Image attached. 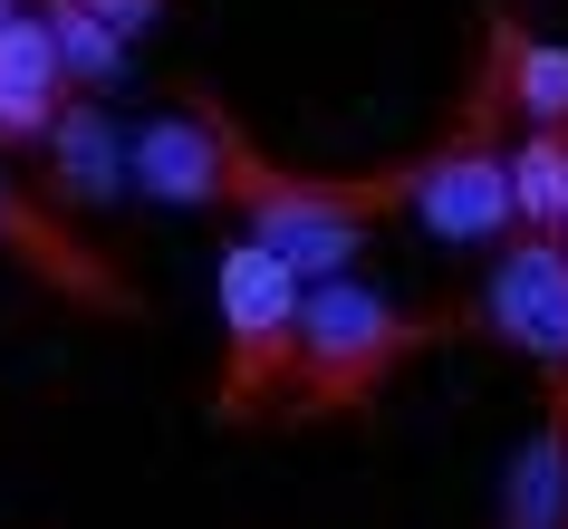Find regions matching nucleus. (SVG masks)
Masks as SVG:
<instances>
[{"instance_id":"f257e3e1","label":"nucleus","mask_w":568,"mask_h":529,"mask_svg":"<svg viewBox=\"0 0 568 529\" xmlns=\"http://www.w3.org/2000/svg\"><path fill=\"white\" fill-rule=\"evenodd\" d=\"M212 135H222V203L251 222V241H261L270 261H290L300 279H347L366 251V232L386 222V212H405V183L386 174H290V164H270L251 135H241V116L212 96Z\"/></svg>"},{"instance_id":"f03ea898","label":"nucleus","mask_w":568,"mask_h":529,"mask_svg":"<svg viewBox=\"0 0 568 529\" xmlns=\"http://www.w3.org/2000/svg\"><path fill=\"white\" fill-rule=\"evenodd\" d=\"M463 327H473L463 308H405V298L366 289V279H308L280 414H290V424H318V414L376 405L424 347H444V337H463Z\"/></svg>"},{"instance_id":"7ed1b4c3","label":"nucleus","mask_w":568,"mask_h":529,"mask_svg":"<svg viewBox=\"0 0 568 529\" xmlns=\"http://www.w3.org/2000/svg\"><path fill=\"white\" fill-rule=\"evenodd\" d=\"M510 0H481V59L473 78H463V106L444 116V135L415 154V164H395V183H405V212H415L434 241H453V251H473V241H501L510 222V154H501V59H510Z\"/></svg>"},{"instance_id":"20e7f679","label":"nucleus","mask_w":568,"mask_h":529,"mask_svg":"<svg viewBox=\"0 0 568 529\" xmlns=\"http://www.w3.org/2000/svg\"><path fill=\"white\" fill-rule=\"evenodd\" d=\"M212 289H222V385H212V414L222 424H261L280 414L290 395V347H300V269L270 261L261 241H232L222 269H212Z\"/></svg>"},{"instance_id":"39448f33","label":"nucleus","mask_w":568,"mask_h":529,"mask_svg":"<svg viewBox=\"0 0 568 529\" xmlns=\"http://www.w3.org/2000/svg\"><path fill=\"white\" fill-rule=\"evenodd\" d=\"M463 318L481 337H501L539 366V385H568V241L559 232H510L481 269V289L463 298Z\"/></svg>"},{"instance_id":"423d86ee","label":"nucleus","mask_w":568,"mask_h":529,"mask_svg":"<svg viewBox=\"0 0 568 529\" xmlns=\"http://www.w3.org/2000/svg\"><path fill=\"white\" fill-rule=\"evenodd\" d=\"M0 251L30 269V279H49L59 298H78V308H97V318H135V289L116 279V261H97L88 241L68 232L59 212L39 203V193H20V183L0 174Z\"/></svg>"},{"instance_id":"0eeeda50","label":"nucleus","mask_w":568,"mask_h":529,"mask_svg":"<svg viewBox=\"0 0 568 529\" xmlns=\"http://www.w3.org/2000/svg\"><path fill=\"white\" fill-rule=\"evenodd\" d=\"M125 193L174 212H212L222 203V135H212V88H193L174 116H154L125 135Z\"/></svg>"},{"instance_id":"6e6552de","label":"nucleus","mask_w":568,"mask_h":529,"mask_svg":"<svg viewBox=\"0 0 568 529\" xmlns=\"http://www.w3.org/2000/svg\"><path fill=\"white\" fill-rule=\"evenodd\" d=\"M39 154H49L59 203H78V212L125 203V135H116V116L97 96H68L59 116H49V135H39Z\"/></svg>"},{"instance_id":"1a4fd4ad","label":"nucleus","mask_w":568,"mask_h":529,"mask_svg":"<svg viewBox=\"0 0 568 529\" xmlns=\"http://www.w3.org/2000/svg\"><path fill=\"white\" fill-rule=\"evenodd\" d=\"M59 106H68L59 49H49V30H39V10H20V20L0 30V145H39Z\"/></svg>"},{"instance_id":"9d476101","label":"nucleus","mask_w":568,"mask_h":529,"mask_svg":"<svg viewBox=\"0 0 568 529\" xmlns=\"http://www.w3.org/2000/svg\"><path fill=\"white\" fill-rule=\"evenodd\" d=\"M568 520V385H549V424L510 452L501 529H559Z\"/></svg>"},{"instance_id":"9b49d317","label":"nucleus","mask_w":568,"mask_h":529,"mask_svg":"<svg viewBox=\"0 0 568 529\" xmlns=\"http://www.w3.org/2000/svg\"><path fill=\"white\" fill-rule=\"evenodd\" d=\"M510 222L520 232H568V125H530L510 145Z\"/></svg>"},{"instance_id":"f8f14e48","label":"nucleus","mask_w":568,"mask_h":529,"mask_svg":"<svg viewBox=\"0 0 568 529\" xmlns=\"http://www.w3.org/2000/svg\"><path fill=\"white\" fill-rule=\"evenodd\" d=\"M501 96H510V116H520V135H530V125H568V49L559 39H530L520 20H510Z\"/></svg>"},{"instance_id":"ddd939ff","label":"nucleus","mask_w":568,"mask_h":529,"mask_svg":"<svg viewBox=\"0 0 568 529\" xmlns=\"http://www.w3.org/2000/svg\"><path fill=\"white\" fill-rule=\"evenodd\" d=\"M39 30H49V49H59L68 88H116V78H125V39L106 30L97 10H78V0H39Z\"/></svg>"},{"instance_id":"4468645a","label":"nucleus","mask_w":568,"mask_h":529,"mask_svg":"<svg viewBox=\"0 0 568 529\" xmlns=\"http://www.w3.org/2000/svg\"><path fill=\"white\" fill-rule=\"evenodd\" d=\"M78 10H97L116 39H135V30H154V20H164V0H78Z\"/></svg>"},{"instance_id":"2eb2a0df","label":"nucleus","mask_w":568,"mask_h":529,"mask_svg":"<svg viewBox=\"0 0 568 529\" xmlns=\"http://www.w3.org/2000/svg\"><path fill=\"white\" fill-rule=\"evenodd\" d=\"M10 20H20V0H0V30H10Z\"/></svg>"},{"instance_id":"dca6fc26","label":"nucleus","mask_w":568,"mask_h":529,"mask_svg":"<svg viewBox=\"0 0 568 529\" xmlns=\"http://www.w3.org/2000/svg\"><path fill=\"white\" fill-rule=\"evenodd\" d=\"M559 241H568V232H559Z\"/></svg>"}]
</instances>
